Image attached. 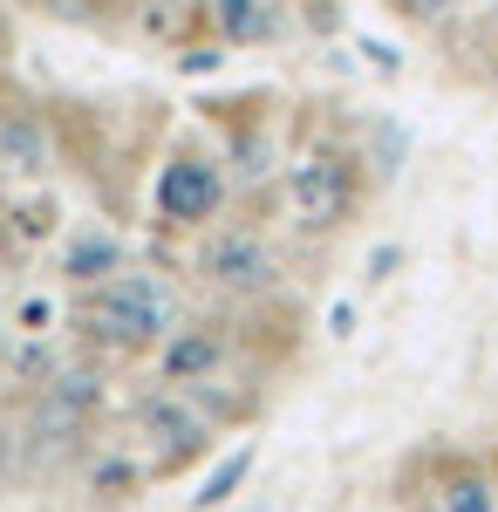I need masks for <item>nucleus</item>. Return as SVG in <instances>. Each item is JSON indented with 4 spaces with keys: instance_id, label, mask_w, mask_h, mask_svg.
<instances>
[{
    "instance_id": "f257e3e1",
    "label": "nucleus",
    "mask_w": 498,
    "mask_h": 512,
    "mask_svg": "<svg viewBox=\"0 0 498 512\" xmlns=\"http://www.w3.org/2000/svg\"><path fill=\"white\" fill-rule=\"evenodd\" d=\"M89 321H96V335H103V342L137 349V342H157V335H164L171 301H164V287H157V280L123 274V280H110V287L89 301Z\"/></svg>"
},
{
    "instance_id": "f03ea898",
    "label": "nucleus",
    "mask_w": 498,
    "mask_h": 512,
    "mask_svg": "<svg viewBox=\"0 0 498 512\" xmlns=\"http://www.w3.org/2000/svg\"><path fill=\"white\" fill-rule=\"evenodd\" d=\"M219 192H226L219 171L198 164V158H178V164L157 171V212H164V219H185V226H192L205 212H219Z\"/></svg>"
},
{
    "instance_id": "7ed1b4c3",
    "label": "nucleus",
    "mask_w": 498,
    "mask_h": 512,
    "mask_svg": "<svg viewBox=\"0 0 498 512\" xmlns=\"http://www.w3.org/2000/svg\"><path fill=\"white\" fill-rule=\"evenodd\" d=\"M294 212L301 226H335L348 212V171L342 158H301L294 164Z\"/></svg>"
},
{
    "instance_id": "20e7f679",
    "label": "nucleus",
    "mask_w": 498,
    "mask_h": 512,
    "mask_svg": "<svg viewBox=\"0 0 498 512\" xmlns=\"http://www.w3.org/2000/svg\"><path fill=\"white\" fill-rule=\"evenodd\" d=\"M205 267H212L219 287L253 294V287H267V280H273V253L253 233H219V239H212V253H205Z\"/></svg>"
},
{
    "instance_id": "39448f33",
    "label": "nucleus",
    "mask_w": 498,
    "mask_h": 512,
    "mask_svg": "<svg viewBox=\"0 0 498 512\" xmlns=\"http://www.w3.org/2000/svg\"><path fill=\"white\" fill-rule=\"evenodd\" d=\"M144 431H151L157 444H171V451H192L205 424H198V417L185 410V403H171V396H157V403H144Z\"/></svg>"
},
{
    "instance_id": "423d86ee",
    "label": "nucleus",
    "mask_w": 498,
    "mask_h": 512,
    "mask_svg": "<svg viewBox=\"0 0 498 512\" xmlns=\"http://www.w3.org/2000/svg\"><path fill=\"white\" fill-rule=\"evenodd\" d=\"M205 369H219V335H178V342L164 349V376H171V383H192Z\"/></svg>"
},
{
    "instance_id": "0eeeda50",
    "label": "nucleus",
    "mask_w": 498,
    "mask_h": 512,
    "mask_svg": "<svg viewBox=\"0 0 498 512\" xmlns=\"http://www.w3.org/2000/svg\"><path fill=\"white\" fill-rule=\"evenodd\" d=\"M89 396H96V383H89V376H62V383H55V396L41 403V424H48V431H69L82 410H89Z\"/></svg>"
},
{
    "instance_id": "6e6552de",
    "label": "nucleus",
    "mask_w": 498,
    "mask_h": 512,
    "mask_svg": "<svg viewBox=\"0 0 498 512\" xmlns=\"http://www.w3.org/2000/svg\"><path fill=\"white\" fill-rule=\"evenodd\" d=\"M437 506L444 512H498V499L485 478H451V485H437Z\"/></svg>"
},
{
    "instance_id": "1a4fd4ad",
    "label": "nucleus",
    "mask_w": 498,
    "mask_h": 512,
    "mask_svg": "<svg viewBox=\"0 0 498 512\" xmlns=\"http://www.w3.org/2000/svg\"><path fill=\"white\" fill-rule=\"evenodd\" d=\"M110 267H116V239L110 233L76 239V253H69V274L76 280H96V274H110Z\"/></svg>"
},
{
    "instance_id": "9d476101",
    "label": "nucleus",
    "mask_w": 498,
    "mask_h": 512,
    "mask_svg": "<svg viewBox=\"0 0 498 512\" xmlns=\"http://www.w3.org/2000/svg\"><path fill=\"white\" fill-rule=\"evenodd\" d=\"M219 28H226L232 41L267 35V7H260V0H219Z\"/></svg>"
},
{
    "instance_id": "9b49d317",
    "label": "nucleus",
    "mask_w": 498,
    "mask_h": 512,
    "mask_svg": "<svg viewBox=\"0 0 498 512\" xmlns=\"http://www.w3.org/2000/svg\"><path fill=\"white\" fill-rule=\"evenodd\" d=\"M246 472H253V451H232L226 465H219V472L205 478V492H198V506H219V499H232V485H239Z\"/></svg>"
},
{
    "instance_id": "f8f14e48",
    "label": "nucleus",
    "mask_w": 498,
    "mask_h": 512,
    "mask_svg": "<svg viewBox=\"0 0 498 512\" xmlns=\"http://www.w3.org/2000/svg\"><path fill=\"white\" fill-rule=\"evenodd\" d=\"M7 158L21 164V171H35V164H41V144H35V130H21V123H7Z\"/></svg>"
},
{
    "instance_id": "ddd939ff",
    "label": "nucleus",
    "mask_w": 498,
    "mask_h": 512,
    "mask_svg": "<svg viewBox=\"0 0 498 512\" xmlns=\"http://www.w3.org/2000/svg\"><path fill=\"white\" fill-rule=\"evenodd\" d=\"M396 7H403V14H444L451 0H396Z\"/></svg>"
}]
</instances>
